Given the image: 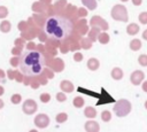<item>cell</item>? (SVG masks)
I'll return each instance as SVG.
<instances>
[{
	"instance_id": "484cf974",
	"label": "cell",
	"mask_w": 147,
	"mask_h": 132,
	"mask_svg": "<svg viewBox=\"0 0 147 132\" xmlns=\"http://www.w3.org/2000/svg\"><path fill=\"white\" fill-rule=\"evenodd\" d=\"M122 1H126V0H122Z\"/></svg>"
},
{
	"instance_id": "e0dca14e",
	"label": "cell",
	"mask_w": 147,
	"mask_h": 132,
	"mask_svg": "<svg viewBox=\"0 0 147 132\" xmlns=\"http://www.w3.org/2000/svg\"><path fill=\"white\" fill-rule=\"evenodd\" d=\"M140 22L142 23V24H146L147 23V13H141V15H140Z\"/></svg>"
},
{
	"instance_id": "4fadbf2b",
	"label": "cell",
	"mask_w": 147,
	"mask_h": 132,
	"mask_svg": "<svg viewBox=\"0 0 147 132\" xmlns=\"http://www.w3.org/2000/svg\"><path fill=\"white\" fill-rule=\"evenodd\" d=\"M85 115H86L87 117H94V116H96V111H95L94 108H86Z\"/></svg>"
},
{
	"instance_id": "cb8c5ba5",
	"label": "cell",
	"mask_w": 147,
	"mask_h": 132,
	"mask_svg": "<svg viewBox=\"0 0 147 132\" xmlns=\"http://www.w3.org/2000/svg\"><path fill=\"white\" fill-rule=\"evenodd\" d=\"M142 36H144V38H145V39H147V30L144 32V34H142Z\"/></svg>"
},
{
	"instance_id": "8992f818",
	"label": "cell",
	"mask_w": 147,
	"mask_h": 132,
	"mask_svg": "<svg viewBox=\"0 0 147 132\" xmlns=\"http://www.w3.org/2000/svg\"><path fill=\"white\" fill-rule=\"evenodd\" d=\"M82 2L90 9H95L96 8V0H82Z\"/></svg>"
},
{
	"instance_id": "30bf717a",
	"label": "cell",
	"mask_w": 147,
	"mask_h": 132,
	"mask_svg": "<svg viewBox=\"0 0 147 132\" xmlns=\"http://www.w3.org/2000/svg\"><path fill=\"white\" fill-rule=\"evenodd\" d=\"M85 126H86V130H88V131H91V130H94V131L99 130V126H98V124L95 122H87Z\"/></svg>"
},
{
	"instance_id": "603a6c76",
	"label": "cell",
	"mask_w": 147,
	"mask_h": 132,
	"mask_svg": "<svg viewBox=\"0 0 147 132\" xmlns=\"http://www.w3.org/2000/svg\"><path fill=\"white\" fill-rule=\"evenodd\" d=\"M142 90H144L145 92H147V81L144 83V85H142Z\"/></svg>"
},
{
	"instance_id": "ba28073f",
	"label": "cell",
	"mask_w": 147,
	"mask_h": 132,
	"mask_svg": "<svg viewBox=\"0 0 147 132\" xmlns=\"http://www.w3.org/2000/svg\"><path fill=\"white\" fill-rule=\"evenodd\" d=\"M126 30H127V33L129 34H136L139 31V26L137 24H130Z\"/></svg>"
},
{
	"instance_id": "5bb4252c",
	"label": "cell",
	"mask_w": 147,
	"mask_h": 132,
	"mask_svg": "<svg viewBox=\"0 0 147 132\" xmlns=\"http://www.w3.org/2000/svg\"><path fill=\"white\" fill-rule=\"evenodd\" d=\"M74 103H75V106H76V107H78V108H79V107H82V106L84 104V100H83V99H80V98H77V99H75V100H74Z\"/></svg>"
},
{
	"instance_id": "7a4b0ae2",
	"label": "cell",
	"mask_w": 147,
	"mask_h": 132,
	"mask_svg": "<svg viewBox=\"0 0 147 132\" xmlns=\"http://www.w3.org/2000/svg\"><path fill=\"white\" fill-rule=\"evenodd\" d=\"M46 60L42 53L39 51L28 49L21 54L18 68L21 72L29 77H34L40 75L45 69Z\"/></svg>"
},
{
	"instance_id": "d6986e66",
	"label": "cell",
	"mask_w": 147,
	"mask_h": 132,
	"mask_svg": "<svg viewBox=\"0 0 147 132\" xmlns=\"http://www.w3.org/2000/svg\"><path fill=\"white\" fill-rule=\"evenodd\" d=\"M82 57H83V56H82V54H79V53L75 54V60H76V61H80V60H82Z\"/></svg>"
},
{
	"instance_id": "277c9868",
	"label": "cell",
	"mask_w": 147,
	"mask_h": 132,
	"mask_svg": "<svg viewBox=\"0 0 147 132\" xmlns=\"http://www.w3.org/2000/svg\"><path fill=\"white\" fill-rule=\"evenodd\" d=\"M113 17L115 20H122V21H126V10L123 6H116L113 9Z\"/></svg>"
},
{
	"instance_id": "6da1fadb",
	"label": "cell",
	"mask_w": 147,
	"mask_h": 132,
	"mask_svg": "<svg viewBox=\"0 0 147 132\" xmlns=\"http://www.w3.org/2000/svg\"><path fill=\"white\" fill-rule=\"evenodd\" d=\"M72 23L69 18L61 15H52L47 17L44 24V31L53 40H64L72 32Z\"/></svg>"
},
{
	"instance_id": "2e32d148",
	"label": "cell",
	"mask_w": 147,
	"mask_h": 132,
	"mask_svg": "<svg viewBox=\"0 0 147 132\" xmlns=\"http://www.w3.org/2000/svg\"><path fill=\"white\" fill-rule=\"evenodd\" d=\"M139 63L141 65H147V55H141L139 57Z\"/></svg>"
},
{
	"instance_id": "ac0fdd59",
	"label": "cell",
	"mask_w": 147,
	"mask_h": 132,
	"mask_svg": "<svg viewBox=\"0 0 147 132\" xmlns=\"http://www.w3.org/2000/svg\"><path fill=\"white\" fill-rule=\"evenodd\" d=\"M67 119V114H60V116L57 117V121L59 122H63Z\"/></svg>"
},
{
	"instance_id": "d4e9b609",
	"label": "cell",
	"mask_w": 147,
	"mask_h": 132,
	"mask_svg": "<svg viewBox=\"0 0 147 132\" xmlns=\"http://www.w3.org/2000/svg\"><path fill=\"white\" fill-rule=\"evenodd\" d=\"M145 107H146V108H147V101H146V102H145Z\"/></svg>"
},
{
	"instance_id": "52a82bcc",
	"label": "cell",
	"mask_w": 147,
	"mask_h": 132,
	"mask_svg": "<svg viewBox=\"0 0 147 132\" xmlns=\"http://www.w3.org/2000/svg\"><path fill=\"white\" fill-rule=\"evenodd\" d=\"M111 76H113V78L114 79H121L122 77H123V72H122V70L121 69H118V68H115L114 70H113V72H111Z\"/></svg>"
},
{
	"instance_id": "9c48e42d",
	"label": "cell",
	"mask_w": 147,
	"mask_h": 132,
	"mask_svg": "<svg viewBox=\"0 0 147 132\" xmlns=\"http://www.w3.org/2000/svg\"><path fill=\"white\" fill-rule=\"evenodd\" d=\"M87 67L91 69V70H96V68L99 67V62L95 60V59H91L87 63Z\"/></svg>"
},
{
	"instance_id": "7c38bea8",
	"label": "cell",
	"mask_w": 147,
	"mask_h": 132,
	"mask_svg": "<svg viewBox=\"0 0 147 132\" xmlns=\"http://www.w3.org/2000/svg\"><path fill=\"white\" fill-rule=\"evenodd\" d=\"M131 48L133 49V51H137L138 48H140V46H141V42H140V40H138V39H134V40H132V42H131Z\"/></svg>"
},
{
	"instance_id": "44dd1931",
	"label": "cell",
	"mask_w": 147,
	"mask_h": 132,
	"mask_svg": "<svg viewBox=\"0 0 147 132\" xmlns=\"http://www.w3.org/2000/svg\"><path fill=\"white\" fill-rule=\"evenodd\" d=\"M79 15H83V16H85V15H86V10H83V9H80V10H79Z\"/></svg>"
},
{
	"instance_id": "ffe728a7",
	"label": "cell",
	"mask_w": 147,
	"mask_h": 132,
	"mask_svg": "<svg viewBox=\"0 0 147 132\" xmlns=\"http://www.w3.org/2000/svg\"><path fill=\"white\" fill-rule=\"evenodd\" d=\"M57 99H59L60 101H63V100H65V96H64L63 94L60 93V94H57Z\"/></svg>"
},
{
	"instance_id": "8fae6325",
	"label": "cell",
	"mask_w": 147,
	"mask_h": 132,
	"mask_svg": "<svg viewBox=\"0 0 147 132\" xmlns=\"http://www.w3.org/2000/svg\"><path fill=\"white\" fill-rule=\"evenodd\" d=\"M61 88L62 90H65L68 92H71L72 91V85L70 83H68V81H62L61 83Z\"/></svg>"
},
{
	"instance_id": "3957f363",
	"label": "cell",
	"mask_w": 147,
	"mask_h": 132,
	"mask_svg": "<svg viewBox=\"0 0 147 132\" xmlns=\"http://www.w3.org/2000/svg\"><path fill=\"white\" fill-rule=\"evenodd\" d=\"M130 110H131V104H130V102L129 101H126V100H121V101H118L116 104H115V107H114V111L116 112V115L119 117H122V116H125L127 112H130Z\"/></svg>"
},
{
	"instance_id": "5b68a950",
	"label": "cell",
	"mask_w": 147,
	"mask_h": 132,
	"mask_svg": "<svg viewBox=\"0 0 147 132\" xmlns=\"http://www.w3.org/2000/svg\"><path fill=\"white\" fill-rule=\"evenodd\" d=\"M142 78H144V73H142L141 71H136V72H133L132 76H131V81H132L134 85H138V84L141 83Z\"/></svg>"
},
{
	"instance_id": "9a60e30c",
	"label": "cell",
	"mask_w": 147,
	"mask_h": 132,
	"mask_svg": "<svg viewBox=\"0 0 147 132\" xmlns=\"http://www.w3.org/2000/svg\"><path fill=\"white\" fill-rule=\"evenodd\" d=\"M101 117H102V119H103L105 122H108V121L110 119V112L106 110V111H103V112H102V115H101Z\"/></svg>"
},
{
	"instance_id": "7402d4cb",
	"label": "cell",
	"mask_w": 147,
	"mask_h": 132,
	"mask_svg": "<svg viewBox=\"0 0 147 132\" xmlns=\"http://www.w3.org/2000/svg\"><path fill=\"white\" fill-rule=\"evenodd\" d=\"M133 3L137 5V6H139V5L141 3V0H133Z\"/></svg>"
}]
</instances>
